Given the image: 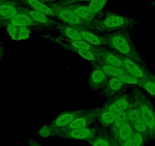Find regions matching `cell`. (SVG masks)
Listing matches in <instances>:
<instances>
[{
	"mask_svg": "<svg viewBox=\"0 0 155 146\" xmlns=\"http://www.w3.org/2000/svg\"><path fill=\"white\" fill-rule=\"evenodd\" d=\"M139 19L132 16L124 15L116 12H107L92 23L91 30L98 34H111L115 32H127L139 26Z\"/></svg>",
	"mask_w": 155,
	"mask_h": 146,
	"instance_id": "1",
	"label": "cell"
},
{
	"mask_svg": "<svg viewBox=\"0 0 155 146\" xmlns=\"http://www.w3.org/2000/svg\"><path fill=\"white\" fill-rule=\"evenodd\" d=\"M101 34L104 38L106 47L120 55L127 56L141 64L144 63L142 56L135 47L127 32Z\"/></svg>",
	"mask_w": 155,
	"mask_h": 146,
	"instance_id": "2",
	"label": "cell"
},
{
	"mask_svg": "<svg viewBox=\"0 0 155 146\" xmlns=\"http://www.w3.org/2000/svg\"><path fill=\"white\" fill-rule=\"evenodd\" d=\"M133 99L138 104L141 117L146 123L149 132V138L155 139V111L147 97L138 91H134Z\"/></svg>",
	"mask_w": 155,
	"mask_h": 146,
	"instance_id": "3",
	"label": "cell"
},
{
	"mask_svg": "<svg viewBox=\"0 0 155 146\" xmlns=\"http://www.w3.org/2000/svg\"><path fill=\"white\" fill-rule=\"evenodd\" d=\"M54 9L56 12V18L59 22L65 25H70L74 27H82V28L90 29L91 28L92 23L85 22L79 18L74 12L71 11L68 7L56 5L55 3L48 4Z\"/></svg>",
	"mask_w": 155,
	"mask_h": 146,
	"instance_id": "4",
	"label": "cell"
},
{
	"mask_svg": "<svg viewBox=\"0 0 155 146\" xmlns=\"http://www.w3.org/2000/svg\"><path fill=\"white\" fill-rule=\"evenodd\" d=\"M124 68L128 73L134 75L140 80H145L152 78V74L141 64L127 56H122Z\"/></svg>",
	"mask_w": 155,
	"mask_h": 146,
	"instance_id": "5",
	"label": "cell"
},
{
	"mask_svg": "<svg viewBox=\"0 0 155 146\" xmlns=\"http://www.w3.org/2000/svg\"><path fill=\"white\" fill-rule=\"evenodd\" d=\"M97 135V129L94 127H84L81 129L71 130H59L57 136L71 140H88L92 139Z\"/></svg>",
	"mask_w": 155,
	"mask_h": 146,
	"instance_id": "6",
	"label": "cell"
},
{
	"mask_svg": "<svg viewBox=\"0 0 155 146\" xmlns=\"http://www.w3.org/2000/svg\"><path fill=\"white\" fill-rule=\"evenodd\" d=\"M56 44H59L64 49L66 50H69V51L73 52L74 53L75 50H82V49H85V50H94V51L99 52L102 50L103 47H97L91 45V44H88V43L85 42L83 40H80V41H74V40L68 39L64 37H59V38H56L54 40Z\"/></svg>",
	"mask_w": 155,
	"mask_h": 146,
	"instance_id": "7",
	"label": "cell"
},
{
	"mask_svg": "<svg viewBox=\"0 0 155 146\" xmlns=\"http://www.w3.org/2000/svg\"><path fill=\"white\" fill-rule=\"evenodd\" d=\"M22 11L25 12L27 14L30 15V17L33 19L34 22L38 25L40 28L42 27H46V28H50V27H57L60 22H57L55 19H53V17L47 15L46 14L41 12L35 11L34 9L26 7V8H20Z\"/></svg>",
	"mask_w": 155,
	"mask_h": 146,
	"instance_id": "8",
	"label": "cell"
},
{
	"mask_svg": "<svg viewBox=\"0 0 155 146\" xmlns=\"http://www.w3.org/2000/svg\"><path fill=\"white\" fill-rule=\"evenodd\" d=\"M83 114V111H69L59 114L50 123L51 126L57 130H62L68 126L76 117Z\"/></svg>",
	"mask_w": 155,
	"mask_h": 146,
	"instance_id": "9",
	"label": "cell"
},
{
	"mask_svg": "<svg viewBox=\"0 0 155 146\" xmlns=\"http://www.w3.org/2000/svg\"><path fill=\"white\" fill-rule=\"evenodd\" d=\"M110 77L107 75L104 71L94 67V69L89 72L88 84L92 89L100 90L103 89L107 85Z\"/></svg>",
	"mask_w": 155,
	"mask_h": 146,
	"instance_id": "10",
	"label": "cell"
},
{
	"mask_svg": "<svg viewBox=\"0 0 155 146\" xmlns=\"http://www.w3.org/2000/svg\"><path fill=\"white\" fill-rule=\"evenodd\" d=\"M7 33L10 39L13 41H25L31 36V28L18 25H11L6 26Z\"/></svg>",
	"mask_w": 155,
	"mask_h": 146,
	"instance_id": "11",
	"label": "cell"
},
{
	"mask_svg": "<svg viewBox=\"0 0 155 146\" xmlns=\"http://www.w3.org/2000/svg\"><path fill=\"white\" fill-rule=\"evenodd\" d=\"M0 25H2L4 26H8L11 25H18L21 26L27 27V28H37L39 27L35 22L33 21V19L30 17L28 14H27L25 12L22 11L19 8V11L14 17L12 18L11 19L5 22H1Z\"/></svg>",
	"mask_w": 155,
	"mask_h": 146,
	"instance_id": "12",
	"label": "cell"
},
{
	"mask_svg": "<svg viewBox=\"0 0 155 146\" xmlns=\"http://www.w3.org/2000/svg\"><path fill=\"white\" fill-rule=\"evenodd\" d=\"M131 99L126 95H122L117 98L111 100L110 102L106 104L105 107L107 110L114 111V112L121 113L128 112L129 107H130Z\"/></svg>",
	"mask_w": 155,
	"mask_h": 146,
	"instance_id": "13",
	"label": "cell"
},
{
	"mask_svg": "<svg viewBox=\"0 0 155 146\" xmlns=\"http://www.w3.org/2000/svg\"><path fill=\"white\" fill-rule=\"evenodd\" d=\"M83 41L97 47H106L103 36L101 34L94 32L87 28L78 27Z\"/></svg>",
	"mask_w": 155,
	"mask_h": 146,
	"instance_id": "14",
	"label": "cell"
},
{
	"mask_svg": "<svg viewBox=\"0 0 155 146\" xmlns=\"http://www.w3.org/2000/svg\"><path fill=\"white\" fill-rule=\"evenodd\" d=\"M27 5V7L35 11L41 12L50 17L56 18V12L54 9L48 4L42 2L41 0H17Z\"/></svg>",
	"mask_w": 155,
	"mask_h": 146,
	"instance_id": "15",
	"label": "cell"
},
{
	"mask_svg": "<svg viewBox=\"0 0 155 146\" xmlns=\"http://www.w3.org/2000/svg\"><path fill=\"white\" fill-rule=\"evenodd\" d=\"M96 120L94 114V111H91L90 114H84L80 115L79 117H76L68 126L62 130H71V129H81V128L87 127L90 126L91 124L93 123L94 120Z\"/></svg>",
	"mask_w": 155,
	"mask_h": 146,
	"instance_id": "16",
	"label": "cell"
},
{
	"mask_svg": "<svg viewBox=\"0 0 155 146\" xmlns=\"http://www.w3.org/2000/svg\"><path fill=\"white\" fill-rule=\"evenodd\" d=\"M93 111L96 120L97 119L98 121L105 127L111 126L117 117V113L107 110L105 107L102 109H96Z\"/></svg>",
	"mask_w": 155,
	"mask_h": 146,
	"instance_id": "17",
	"label": "cell"
},
{
	"mask_svg": "<svg viewBox=\"0 0 155 146\" xmlns=\"http://www.w3.org/2000/svg\"><path fill=\"white\" fill-rule=\"evenodd\" d=\"M19 11L14 1L5 0L0 3V22H5L14 17Z\"/></svg>",
	"mask_w": 155,
	"mask_h": 146,
	"instance_id": "18",
	"label": "cell"
},
{
	"mask_svg": "<svg viewBox=\"0 0 155 146\" xmlns=\"http://www.w3.org/2000/svg\"><path fill=\"white\" fill-rule=\"evenodd\" d=\"M72 12H74L79 18L85 22L93 23L96 19L97 15L94 14L91 10L89 8L87 5H80V4H73V5H67Z\"/></svg>",
	"mask_w": 155,
	"mask_h": 146,
	"instance_id": "19",
	"label": "cell"
},
{
	"mask_svg": "<svg viewBox=\"0 0 155 146\" xmlns=\"http://www.w3.org/2000/svg\"><path fill=\"white\" fill-rule=\"evenodd\" d=\"M126 85L118 78H110L103 88V94L106 97H112L121 91Z\"/></svg>",
	"mask_w": 155,
	"mask_h": 146,
	"instance_id": "20",
	"label": "cell"
},
{
	"mask_svg": "<svg viewBox=\"0 0 155 146\" xmlns=\"http://www.w3.org/2000/svg\"><path fill=\"white\" fill-rule=\"evenodd\" d=\"M93 65L96 68H98L102 70V71H104L110 78H117V77L120 76L123 74L128 73L124 68L110 65V64H107L101 60L97 62V63L94 64Z\"/></svg>",
	"mask_w": 155,
	"mask_h": 146,
	"instance_id": "21",
	"label": "cell"
},
{
	"mask_svg": "<svg viewBox=\"0 0 155 146\" xmlns=\"http://www.w3.org/2000/svg\"><path fill=\"white\" fill-rule=\"evenodd\" d=\"M57 30L59 33H61L62 37L68 39L74 40V41H80L82 40L81 33L78 27L65 25L63 24H59L57 25Z\"/></svg>",
	"mask_w": 155,
	"mask_h": 146,
	"instance_id": "22",
	"label": "cell"
},
{
	"mask_svg": "<svg viewBox=\"0 0 155 146\" xmlns=\"http://www.w3.org/2000/svg\"><path fill=\"white\" fill-rule=\"evenodd\" d=\"M101 61H103V62H106L107 64H110V65H114V66L124 68L121 55L116 53L113 50V51H107L105 49L103 48Z\"/></svg>",
	"mask_w": 155,
	"mask_h": 146,
	"instance_id": "23",
	"label": "cell"
},
{
	"mask_svg": "<svg viewBox=\"0 0 155 146\" xmlns=\"http://www.w3.org/2000/svg\"><path fill=\"white\" fill-rule=\"evenodd\" d=\"M102 50L99 52L94 51V50H85V49H82V50H77L74 52L76 54H78L80 57L82 58L83 59L88 62H91L92 65L97 63L101 60V53H102Z\"/></svg>",
	"mask_w": 155,
	"mask_h": 146,
	"instance_id": "24",
	"label": "cell"
},
{
	"mask_svg": "<svg viewBox=\"0 0 155 146\" xmlns=\"http://www.w3.org/2000/svg\"><path fill=\"white\" fill-rule=\"evenodd\" d=\"M134 129L132 127V124L130 122H128L118 129L116 137L114 138H112V139L116 140L120 144H121L123 141L131 138Z\"/></svg>",
	"mask_w": 155,
	"mask_h": 146,
	"instance_id": "25",
	"label": "cell"
},
{
	"mask_svg": "<svg viewBox=\"0 0 155 146\" xmlns=\"http://www.w3.org/2000/svg\"><path fill=\"white\" fill-rule=\"evenodd\" d=\"M129 121V118H128V114L127 112H121L117 114V117H116V120L113 123V124L112 125L111 128V134L113 138H114L116 137L117 132H118V129L120 127L123 126L124 124H126V123H128Z\"/></svg>",
	"mask_w": 155,
	"mask_h": 146,
	"instance_id": "26",
	"label": "cell"
},
{
	"mask_svg": "<svg viewBox=\"0 0 155 146\" xmlns=\"http://www.w3.org/2000/svg\"><path fill=\"white\" fill-rule=\"evenodd\" d=\"M127 114L128 118H129V121L132 124L135 123L136 120H138V119L141 118V112H140L139 107H138V104L135 102V100L133 99V98H131L130 107H129Z\"/></svg>",
	"mask_w": 155,
	"mask_h": 146,
	"instance_id": "27",
	"label": "cell"
},
{
	"mask_svg": "<svg viewBox=\"0 0 155 146\" xmlns=\"http://www.w3.org/2000/svg\"><path fill=\"white\" fill-rule=\"evenodd\" d=\"M58 132H59V130L53 128L51 126V124L49 123V124L45 125V126L40 128L38 132H37V134L41 138H49L52 136H54V135H57Z\"/></svg>",
	"mask_w": 155,
	"mask_h": 146,
	"instance_id": "28",
	"label": "cell"
},
{
	"mask_svg": "<svg viewBox=\"0 0 155 146\" xmlns=\"http://www.w3.org/2000/svg\"><path fill=\"white\" fill-rule=\"evenodd\" d=\"M132 127H133V129L135 132L141 134V135H144V136L145 137L146 139H148L149 138L148 129H147V125H146V123H144L142 117L138 119V120H136L134 123H132Z\"/></svg>",
	"mask_w": 155,
	"mask_h": 146,
	"instance_id": "29",
	"label": "cell"
},
{
	"mask_svg": "<svg viewBox=\"0 0 155 146\" xmlns=\"http://www.w3.org/2000/svg\"><path fill=\"white\" fill-rule=\"evenodd\" d=\"M108 1L109 0H92L91 2L87 4V6L94 14L97 16V15L105 8Z\"/></svg>",
	"mask_w": 155,
	"mask_h": 146,
	"instance_id": "30",
	"label": "cell"
},
{
	"mask_svg": "<svg viewBox=\"0 0 155 146\" xmlns=\"http://www.w3.org/2000/svg\"><path fill=\"white\" fill-rule=\"evenodd\" d=\"M138 87L145 91L152 97L155 98V83L152 78L141 80V82L138 85Z\"/></svg>",
	"mask_w": 155,
	"mask_h": 146,
	"instance_id": "31",
	"label": "cell"
},
{
	"mask_svg": "<svg viewBox=\"0 0 155 146\" xmlns=\"http://www.w3.org/2000/svg\"><path fill=\"white\" fill-rule=\"evenodd\" d=\"M121 81H123L126 85H133L138 86V85L141 82V80L139 78H136L134 75H131L129 73H126L120 76L117 77Z\"/></svg>",
	"mask_w": 155,
	"mask_h": 146,
	"instance_id": "32",
	"label": "cell"
},
{
	"mask_svg": "<svg viewBox=\"0 0 155 146\" xmlns=\"http://www.w3.org/2000/svg\"><path fill=\"white\" fill-rule=\"evenodd\" d=\"M87 142L91 146H110L111 141L108 139L107 137L102 135H96L92 139L88 140Z\"/></svg>",
	"mask_w": 155,
	"mask_h": 146,
	"instance_id": "33",
	"label": "cell"
},
{
	"mask_svg": "<svg viewBox=\"0 0 155 146\" xmlns=\"http://www.w3.org/2000/svg\"><path fill=\"white\" fill-rule=\"evenodd\" d=\"M130 139L132 146H144V142L147 140L144 135L135 132V131H134Z\"/></svg>",
	"mask_w": 155,
	"mask_h": 146,
	"instance_id": "34",
	"label": "cell"
},
{
	"mask_svg": "<svg viewBox=\"0 0 155 146\" xmlns=\"http://www.w3.org/2000/svg\"><path fill=\"white\" fill-rule=\"evenodd\" d=\"M92 0H62L59 2H55V4L62 6H67V5H73V4H78L80 2H91Z\"/></svg>",
	"mask_w": 155,
	"mask_h": 146,
	"instance_id": "35",
	"label": "cell"
},
{
	"mask_svg": "<svg viewBox=\"0 0 155 146\" xmlns=\"http://www.w3.org/2000/svg\"><path fill=\"white\" fill-rule=\"evenodd\" d=\"M147 8L148 9H153L155 8V0H149L147 3Z\"/></svg>",
	"mask_w": 155,
	"mask_h": 146,
	"instance_id": "36",
	"label": "cell"
},
{
	"mask_svg": "<svg viewBox=\"0 0 155 146\" xmlns=\"http://www.w3.org/2000/svg\"><path fill=\"white\" fill-rule=\"evenodd\" d=\"M28 143H29L30 146H41V144L37 142V141H36L35 140H33V139H29Z\"/></svg>",
	"mask_w": 155,
	"mask_h": 146,
	"instance_id": "37",
	"label": "cell"
},
{
	"mask_svg": "<svg viewBox=\"0 0 155 146\" xmlns=\"http://www.w3.org/2000/svg\"><path fill=\"white\" fill-rule=\"evenodd\" d=\"M120 145L121 146H132V142H131V139L129 138V139L123 141V142H122L121 144H120Z\"/></svg>",
	"mask_w": 155,
	"mask_h": 146,
	"instance_id": "38",
	"label": "cell"
},
{
	"mask_svg": "<svg viewBox=\"0 0 155 146\" xmlns=\"http://www.w3.org/2000/svg\"><path fill=\"white\" fill-rule=\"evenodd\" d=\"M41 1L47 4H52L55 3V2H56V1H62V0H41Z\"/></svg>",
	"mask_w": 155,
	"mask_h": 146,
	"instance_id": "39",
	"label": "cell"
},
{
	"mask_svg": "<svg viewBox=\"0 0 155 146\" xmlns=\"http://www.w3.org/2000/svg\"><path fill=\"white\" fill-rule=\"evenodd\" d=\"M110 146H121V145H120V143H119L118 141H116V140L112 139V141H111V145H110Z\"/></svg>",
	"mask_w": 155,
	"mask_h": 146,
	"instance_id": "40",
	"label": "cell"
},
{
	"mask_svg": "<svg viewBox=\"0 0 155 146\" xmlns=\"http://www.w3.org/2000/svg\"><path fill=\"white\" fill-rule=\"evenodd\" d=\"M4 56V50H3V47H2L0 46V62L1 60L2 59V57Z\"/></svg>",
	"mask_w": 155,
	"mask_h": 146,
	"instance_id": "41",
	"label": "cell"
},
{
	"mask_svg": "<svg viewBox=\"0 0 155 146\" xmlns=\"http://www.w3.org/2000/svg\"><path fill=\"white\" fill-rule=\"evenodd\" d=\"M152 79H153V81H154V83H155V76L154 75H152Z\"/></svg>",
	"mask_w": 155,
	"mask_h": 146,
	"instance_id": "42",
	"label": "cell"
},
{
	"mask_svg": "<svg viewBox=\"0 0 155 146\" xmlns=\"http://www.w3.org/2000/svg\"><path fill=\"white\" fill-rule=\"evenodd\" d=\"M4 1H5V0H0V3H1V2H4Z\"/></svg>",
	"mask_w": 155,
	"mask_h": 146,
	"instance_id": "43",
	"label": "cell"
}]
</instances>
